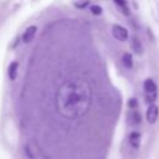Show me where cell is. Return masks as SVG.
<instances>
[{
	"instance_id": "4",
	"label": "cell",
	"mask_w": 159,
	"mask_h": 159,
	"mask_svg": "<svg viewBox=\"0 0 159 159\" xmlns=\"http://www.w3.org/2000/svg\"><path fill=\"white\" fill-rule=\"evenodd\" d=\"M158 116H159V109L155 104H150L147 109V120L148 123L150 124H154L158 119Z\"/></svg>"
},
{
	"instance_id": "6",
	"label": "cell",
	"mask_w": 159,
	"mask_h": 159,
	"mask_svg": "<svg viewBox=\"0 0 159 159\" xmlns=\"http://www.w3.org/2000/svg\"><path fill=\"white\" fill-rule=\"evenodd\" d=\"M140 140H142V135L139 132H132L128 137V142H129L130 147L134 149H138L140 147Z\"/></svg>"
},
{
	"instance_id": "10",
	"label": "cell",
	"mask_w": 159,
	"mask_h": 159,
	"mask_svg": "<svg viewBox=\"0 0 159 159\" xmlns=\"http://www.w3.org/2000/svg\"><path fill=\"white\" fill-rule=\"evenodd\" d=\"M122 62H123V66H124L125 68L130 70V68L133 67V57H132V55L128 53V52H125V53L123 55V57H122Z\"/></svg>"
},
{
	"instance_id": "3",
	"label": "cell",
	"mask_w": 159,
	"mask_h": 159,
	"mask_svg": "<svg viewBox=\"0 0 159 159\" xmlns=\"http://www.w3.org/2000/svg\"><path fill=\"white\" fill-rule=\"evenodd\" d=\"M112 34L118 41H125V40H128V36H129L128 35V30L124 29L120 25H114L112 27Z\"/></svg>"
},
{
	"instance_id": "7",
	"label": "cell",
	"mask_w": 159,
	"mask_h": 159,
	"mask_svg": "<svg viewBox=\"0 0 159 159\" xmlns=\"http://www.w3.org/2000/svg\"><path fill=\"white\" fill-rule=\"evenodd\" d=\"M17 67H19V63L16 61L11 62L10 66H9V70H7V76L11 81L16 80V76H17Z\"/></svg>"
},
{
	"instance_id": "2",
	"label": "cell",
	"mask_w": 159,
	"mask_h": 159,
	"mask_svg": "<svg viewBox=\"0 0 159 159\" xmlns=\"http://www.w3.org/2000/svg\"><path fill=\"white\" fill-rule=\"evenodd\" d=\"M144 94H145V101L150 104H154V101L157 99L158 96V87L152 78H148L144 82Z\"/></svg>"
},
{
	"instance_id": "8",
	"label": "cell",
	"mask_w": 159,
	"mask_h": 159,
	"mask_svg": "<svg viewBox=\"0 0 159 159\" xmlns=\"http://www.w3.org/2000/svg\"><path fill=\"white\" fill-rule=\"evenodd\" d=\"M130 46H132V48L134 50V52H135L137 55H142V53H143V46H142V42H140L137 37H133V39H132Z\"/></svg>"
},
{
	"instance_id": "1",
	"label": "cell",
	"mask_w": 159,
	"mask_h": 159,
	"mask_svg": "<svg viewBox=\"0 0 159 159\" xmlns=\"http://www.w3.org/2000/svg\"><path fill=\"white\" fill-rule=\"evenodd\" d=\"M92 104V87L83 78L65 81L57 89L55 106L57 113L67 119L83 117Z\"/></svg>"
},
{
	"instance_id": "13",
	"label": "cell",
	"mask_w": 159,
	"mask_h": 159,
	"mask_svg": "<svg viewBox=\"0 0 159 159\" xmlns=\"http://www.w3.org/2000/svg\"><path fill=\"white\" fill-rule=\"evenodd\" d=\"M137 104H138V102H137L135 98H130L129 102H128V106H129V108H132V109H135V108H137Z\"/></svg>"
},
{
	"instance_id": "5",
	"label": "cell",
	"mask_w": 159,
	"mask_h": 159,
	"mask_svg": "<svg viewBox=\"0 0 159 159\" xmlns=\"http://www.w3.org/2000/svg\"><path fill=\"white\" fill-rule=\"evenodd\" d=\"M36 32H37V27H36L35 25H31V26H29V27L25 30L24 35H22V41H24L25 43H29V42H31V41L34 40V37H35Z\"/></svg>"
},
{
	"instance_id": "11",
	"label": "cell",
	"mask_w": 159,
	"mask_h": 159,
	"mask_svg": "<svg viewBox=\"0 0 159 159\" xmlns=\"http://www.w3.org/2000/svg\"><path fill=\"white\" fill-rule=\"evenodd\" d=\"M113 1H114V4L122 10L123 14H125V15L129 14V9H128V6H127V1H125V0H113Z\"/></svg>"
},
{
	"instance_id": "9",
	"label": "cell",
	"mask_w": 159,
	"mask_h": 159,
	"mask_svg": "<svg viewBox=\"0 0 159 159\" xmlns=\"http://www.w3.org/2000/svg\"><path fill=\"white\" fill-rule=\"evenodd\" d=\"M140 120H142V117H140L139 112L135 111V109H133L132 113L129 114V123H130L132 125H138V124L140 123Z\"/></svg>"
},
{
	"instance_id": "12",
	"label": "cell",
	"mask_w": 159,
	"mask_h": 159,
	"mask_svg": "<svg viewBox=\"0 0 159 159\" xmlns=\"http://www.w3.org/2000/svg\"><path fill=\"white\" fill-rule=\"evenodd\" d=\"M91 11L94 15H101L102 14V7L99 5H93V6H91Z\"/></svg>"
},
{
	"instance_id": "14",
	"label": "cell",
	"mask_w": 159,
	"mask_h": 159,
	"mask_svg": "<svg viewBox=\"0 0 159 159\" xmlns=\"http://www.w3.org/2000/svg\"><path fill=\"white\" fill-rule=\"evenodd\" d=\"M87 4H88V0H83V1H81V2H76V6H78V7H84Z\"/></svg>"
}]
</instances>
